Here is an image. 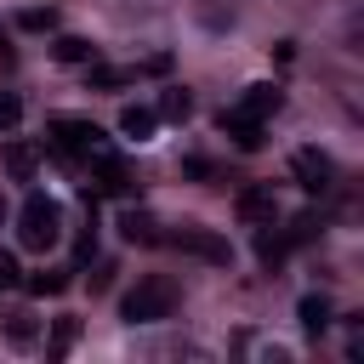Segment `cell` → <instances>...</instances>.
Wrapping results in <instances>:
<instances>
[{
  "label": "cell",
  "mask_w": 364,
  "mask_h": 364,
  "mask_svg": "<svg viewBox=\"0 0 364 364\" xmlns=\"http://www.w3.org/2000/svg\"><path fill=\"white\" fill-rule=\"evenodd\" d=\"M63 239V205L46 199V193H28L17 205V245L23 250H51Z\"/></svg>",
  "instance_id": "obj_1"
},
{
  "label": "cell",
  "mask_w": 364,
  "mask_h": 364,
  "mask_svg": "<svg viewBox=\"0 0 364 364\" xmlns=\"http://www.w3.org/2000/svg\"><path fill=\"white\" fill-rule=\"evenodd\" d=\"M171 307H176V284L159 279V273L119 296V318L125 324H159V318H171Z\"/></svg>",
  "instance_id": "obj_2"
},
{
  "label": "cell",
  "mask_w": 364,
  "mask_h": 364,
  "mask_svg": "<svg viewBox=\"0 0 364 364\" xmlns=\"http://www.w3.org/2000/svg\"><path fill=\"white\" fill-rule=\"evenodd\" d=\"M46 131H51V148H57V154H68V159H97V154L108 148V136H102V125H97V119L57 114Z\"/></svg>",
  "instance_id": "obj_3"
},
{
  "label": "cell",
  "mask_w": 364,
  "mask_h": 364,
  "mask_svg": "<svg viewBox=\"0 0 364 364\" xmlns=\"http://www.w3.org/2000/svg\"><path fill=\"white\" fill-rule=\"evenodd\" d=\"M165 245H176L182 256H199V262H210V267H228L233 262V245L222 239V233H210V228H199V222H182V228H171V233H159Z\"/></svg>",
  "instance_id": "obj_4"
},
{
  "label": "cell",
  "mask_w": 364,
  "mask_h": 364,
  "mask_svg": "<svg viewBox=\"0 0 364 364\" xmlns=\"http://www.w3.org/2000/svg\"><path fill=\"white\" fill-rule=\"evenodd\" d=\"M290 171H296V182H301L307 193H324V188L336 182V165H330V154H318V148H296V154H290Z\"/></svg>",
  "instance_id": "obj_5"
},
{
  "label": "cell",
  "mask_w": 364,
  "mask_h": 364,
  "mask_svg": "<svg viewBox=\"0 0 364 364\" xmlns=\"http://www.w3.org/2000/svg\"><path fill=\"white\" fill-rule=\"evenodd\" d=\"M279 102H284V91H279V85H250L228 114H239V119H267V114H279Z\"/></svg>",
  "instance_id": "obj_6"
},
{
  "label": "cell",
  "mask_w": 364,
  "mask_h": 364,
  "mask_svg": "<svg viewBox=\"0 0 364 364\" xmlns=\"http://www.w3.org/2000/svg\"><path fill=\"white\" fill-rule=\"evenodd\" d=\"M273 216H279L273 188H239V222H245V228H267Z\"/></svg>",
  "instance_id": "obj_7"
},
{
  "label": "cell",
  "mask_w": 364,
  "mask_h": 364,
  "mask_svg": "<svg viewBox=\"0 0 364 364\" xmlns=\"http://www.w3.org/2000/svg\"><path fill=\"white\" fill-rule=\"evenodd\" d=\"M91 182H97V193H125V188H131V176H125V165H119L114 148H102V154L91 159Z\"/></svg>",
  "instance_id": "obj_8"
},
{
  "label": "cell",
  "mask_w": 364,
  "mask_h": 364,
  "mask_svg": "<svg viewBox=\"0 0 364 364\" xmlns=\"http://www.w3.org/2000/svg\"><path fill=\"white\" fill-rule=\"evenodd\" d=\"M119 131H125L131 142H154V131H159V114H154L148 102H125V108H119Z\"/></svg>",
  "instance_id": "obj_9"
},
{
  "label": "cell",
  "mask_w": 364,
  "mask_h": 364,
  "mask_svg": "<svg viewBox=\"0 0 364 364\" xmlns=\"http://www.w3.org/2000/svg\"><path fill=\"white\" fill-rule=\"evenodd\" d=\"M296 318H301V330H307V336H324V330H330V318H336V307H330V296L307 290V296L296 301Z\"/></svg>",
  "instance_id": "obj_10"
},
{
  "label": "cell",
  "mask_w": 364,
  "mask_h": 364,
  "mask_svg": "<svg viewBox=\"0 0 364 364\" xmlns=\"http://www.w3.org/2000/svg\"><path fill=\"white\" fill-rule=\"evenodd\" d=\"M0 165H6L11 182H28L34 165H40V148H34V142H6V148H0Z\"/></svg>",
  "instance_id": "obj_11"
},
{
  "label": "cell",
  "mask_w": 364,
  "mask_h": 364,
  "mask_svg": "<svg viewBox=\"0 0 364 364\" xmlns=\"http://www.w3.org/2000/svg\"><path fill=\"white\" fill-rule=\"evenodd\" d=\"M119 239L125 245H159V222L131 205V210H119Z\"/></svg>",
  "instance_id": "obj_12"
},
{
  "label": "cell",
  "mask_w": 364,
  "mask_h": 364,
  "mask_svg": "<svg viewBox=\"0 0 364 364\" xmlns=\"http://www.w3.org/2000/svg\"><path fill=\"white\" fill-rule=\"evenodd\" d=\"M216 125H222V131H228L245 154H256V148L267 142V136H262V119H239V114H228V108H222V119H216Z\"/></svg>",
  "instance_id": "obj_13"
},
{
  "label": "cell",
  "mask_w": 364,
  "mask_h": 364,
  "mask_svg": "<svg viewBox=\"0 0 364 364\" xmlns=\"http://www.w3.org/2000/svg\"><path fill=\"white\" fill-rule=\"evenodd\" d=\"M51 57H57V63H80V68H85V63L97 57V46H91L85 34H57V46H51Z\"/></svg>",
  "instance_id": "obj_14"
},
{
  "label": "cell",
  "mask_w": 364,
  "mask_h": 364,
  "mask_svg": "<svg viewBox=\"0 0 364 364\" xmlns=\"http://www.w3.org/2000/svg\"><path fill=\"white\" fill-rule=\"evenodd\" d=\"M284 250H290V239H284V233H273V222H267V228H256V262H262V267H279V262H284Z\"/></svg>",
  "instance_id": "obj_15"
},
{
  "label": "cell",
  "mask_w": 364,
  "mask_h": 364,
  "mask_svg": "<svg viewBox=\"0 0 364 364\" xmlns=\"http://www.w3.org/2000/svg\"><path fill=\"white\" fill-rule=\"evenodd\" d=\"M125 80H131V68H108V63H97V57L85 63V85H91V91H119Z\"/></svg>",
  "instance_id": "obj_16"
},
{
  "label": "cell",
  "mask_w": 364,
  "mask_h": 364,
  "mask_svg": "<svg viewBox=\"0 0 364 364\" xmlns=\"http://www.w3.org/2000/svg\"><path fill=\"white\" fill-rule=\"evenodd\" d=\"M154 114H159V119H176V125H182V119L193 114V97H188L182 85H171V91L159 97V108H154Z\"/></svg>",
  "instance_id": "obj_17"
},
{
  "label": "cell",
  "mask_w": 364,
  "mask_h": 364,
  "mask_svg": "<svg viewBox=\"0 0 364 364\" xmlns=\"http://www.w3.org/2000/svg\"><path fill=\"white\" fill-rule=\"evenodd\" d=\"M74 341H80V318H57L51 324V341H46V358H63Z\"/></svg>",
  "instance_id": "obj_18"
},
{
  "label": "cell",
  "mask_w": 364,
  "mask_h": 364,
  "mask_svg": "<svg viewBox=\"0 0 364 364\" xmlns=\"http://www.w3.org/2000/svg\"><path fill=\"white\" fill-rule=\"evenodd\" d=\"M23 284H28L34 296H57V290H68V273H63V267H40V273H28Z\"/></svg>",
  "instance_id": "obj_19"
},
{
  "label": "cell",
  "mask_w": 364,
  "mask_h": 364,
  "mask_svg": "<svg viewBox=\"0 0 364 364\" xmlns=\"http://www.w3.org/2000/svg\"><path fill=\"white\" fill-rule=\"evenodd\" d=\"M6 341H11V347H34V341H40V324H34L28 313H11V318H6Z\"/></svg>",
  "instance_id": "obj_20"
},
{
  "label": "cell",
  "mask_w": 364,
  "mask_h": 364,
  "mask_svg": "<svg viewBox=\"0 0 364 364\" xmlns=\"http://www.w3.org/2000/svg\"><path fill=\"white\" fill-rule=\"evenodd\" d=\"M318 228H324V222H318L313 210H301V216L284 228V239H290V245H307V239H318Z\"/></svg>",
  "instance_id": "obj_21"
},
{
  "label": "cell",
  "mask_w": 364,
  "mask_h": 364,
  "mask_svg": "<svg viewBox=\"0 0 364 364\" xmlns=\"http://www.w3.org/2000/svg\"><path fill=\"white\" fill-rule=\"evenodd\" d=\"M17 23H23V28H28V34H51V28H57V11H51V6H46V11H40V6H34V11H23V17H17Z\"/></svg>",
  "instance_id": "obj_22"
},
{
  "label": "cell",
  "mask_w": 364,
  "mask_h": 364,
  "mask_svg": "<svg viewBox=\"0 0 364 364\" xmlns=\"http://www.w3.org/2000/svg\"><path fill=\"white\" fill-rule=\"evenodd\" d=\"M91 250H97V210H91V222H85V233L74 239V262L85 267V262H91Z\"/></svg>",
  "instance_id": "obj_23"
},
{
  "label": "cell",
  "mask_w": 364,
  "mask_h": 364,
  "mask_svg": "<svg viewBox=\"0 0 364 364\" xmlns=\"http://www.w3.org/2000/svg\"><path fill=\"white\" fill-rule=\"evenodd\" d=\"M182 176H193V182H210V176H216V165H210L205 154H193V159H182Z\"/></svg>",
  "instance_id": "obj_24"
},
{
  "label": "cell",
  "mask_w": 364,
  "mask_h": 364,
  "mask_svg": "<svg viewBox=\"0 0 364 364\" xmlns=\"http://www.w3.org/2000/svg\"><path fill=\"white\" fill-rule=\"evenodd\" d=\"M17 119H23V102H17L11 91H0V131H11Z\"/></svg>",
  "instance_id": "obj_25"
},
{
  "label": "cell",
  "mask_w": 364,
  "mask_h": 364,
  "mask_svg": "<svg viewBox=\"0 0 364 364\" xmlns=\"http://www.w3.org/2000/svg\"><path fill=\"white\" fill-rule=\"evenodd\" d=\"M114 273H119L114 262H97V273H91V296H102V290L114 284Z\"/></svg>",
  "instance_id": "obj_26"
},
{
  "label": "cell",
  "mask_w": 364,
  "mask_h": 364,
  "mask_svg": "<svg viewBox=\"0 0 364 364\" xmlns=\"http://www.w3.org/2000/svg\"><path fill=\"white\" fill-rule=\"evenodd\" d=\"M0 284H23V273H17V256H11V250H0Z\"/></svg>",
  "instance_id": "obj_27"
},
{
  "label": "cell",
  "mask_w": 364,
  "mask_h": 364,
  "mask_svg": "<svg viewBox=\"0 0 364 364\" xmlns=\"http://www.w3.org/2000/svg\"><path fill=\"white\" fill-rule=\"evenodd\" d=\"M0 222H6V199H0Z\"/></svg>",
  "instance_id": "obj_28"
}]
</instances>
